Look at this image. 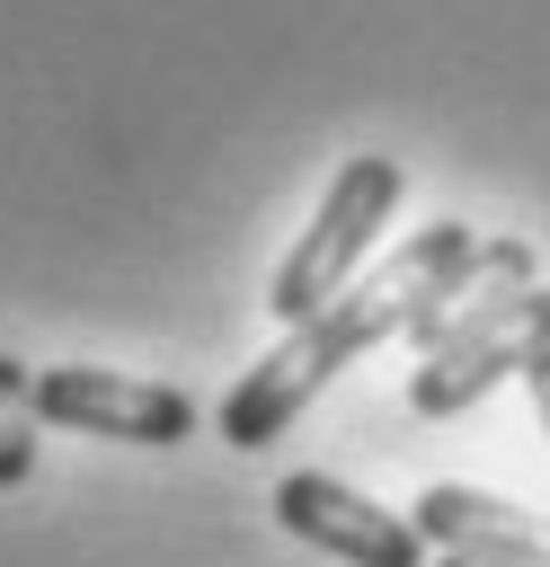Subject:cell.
<instances>
[{"mask_svg": "<svg viewBox=\"0 0 550 567\" xmlns=\"http://www.w3.org/2000/svg\"><path fill=\"white\" fill-rule=\"evenodd\" d=\"M479 266H488V239H479L470 221H435V230H417L408 248H390L373 275H355L319 319L284 328V346L231 381V399H222V443H231V452L275 443V434H284L364 346H381V337L426 346V337L461 310V292L479 284Z\"/></svg>", "mask_w": 550, "mask_h": 567, "instance_id": "1", "label": "cell"}, {"mask_svg": "<svg viewBox=\"0 0 550 567\" xmlns=\"http://www.w3.org/2000/svg\"><path fill=\"white\" fill-rule=\"evenodd\" d=\"M541 354H550V292L532 284V248L488 239V266H479L470 301L417 346L408 408L417 416H461L479 390H497L506 372H532Z\"/></svg>", "mask_w": 550, "mask_h": 567, "instance_id": "2", "label": "cell"}, {"mask_svg": "<svg viewBox=\"0 0 550 567\" xmlns=\"http://www.w3.org/2000/svg\"><path fill=\"white\" fill-rule=\"evenodd\" d=\"M390 204H399V159H381V151H355V159L328 177L319 213L302 221L293 257L275 266V284H266V310H275L284 328L319 319V310H328V301L355 284V266H364L373 230L390 221Z\"/></svg>", "mask_w": 550, "mask_h": 567, "instance_id": "3", "label": "cell"}, {"mask_svg": "<svg viewBox=\"0 0 550 567\" xmlns=\"http://www.w3.org/2000/svg\"><path fill=\"white\" fill-rule=\"evenodd\" d=\"M35 416L62 434H106V443H177L195 425V399L133 372H98V363H53L35 372Z\"/></svg>", "mask_w": 550, "mask_h": 567, "instance_id": "4", "label": "cell"}, {"mask_svg": "<svg viewBox=\"0 0 550 567\" xmlns=\"http://www.w3.org/2000/svg\"><path fill=\"white\" fill-rule=\"evenodd\" d=\"M275 523H284L293 540L346 558V567H426L417 514H381V505H364L346 478H319V470L275 478Z\"/></svg>", "mask_w": 550, "mask_h": 567, "instance_id": "5", "label": "cell"}, {"mask_svg": "<svg viewBox=\"0 0 550 567\" xmlns=\"http://www.w3.org/2000/svg\"><path fill=\"white\" fill-rule=\"evenodd\" d=\"M417 532H426L435 549H479V558L550 567V514L506 505V496H479V487H452V478H435V487L417 496Z\"/></svg>", "mask_w": 550, "mask_h": 567, "instance_id": "6", "label": "cell"}, {"mask_svg": "<svg viewBox=\"0 0 550 567\" xmlns=\"http://www.w3.org/2000/svg\"><path fill=\"white\" fill-rule=\"evenodd\" d=\"M35 372L18 354H0V487H18L35 470Z\"/></svg>", "mask_w": 550, "mask_h": 567, "instance_id": "7", "label": "cell"}, {"mask_svg": "<svg viewBox=\"0 0 550 567\" xmlns=\"http://www.w3.org/2000/svg\"><path fill=\"white\" fill-rule=\"evenodd\" d=\"M523 381H532V408H541V434H550V354H541V363H532Z\"/></svg>", "mask_w": 550, "mask_h": 567, "instance_id": "8", "label": "cell"}, {"mask_svg": "<svg viewBox=\"0 0 550 567\" xmlns=\"http://www.w3.org/2000/svg\"><path fill=\"white\" fill-rule=\"evenodd\" d=\"M435 567H523V558H479V549H444Z\"/></svg>", "mask_w": 550, "mask_h": 567, "instance_id": "9", "label": "cell"}]
</instances>
